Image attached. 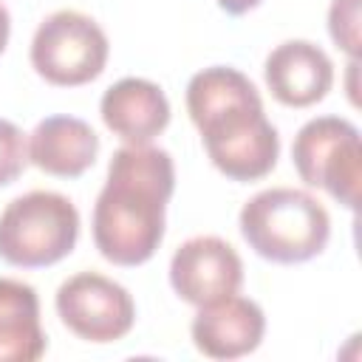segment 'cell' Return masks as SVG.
Returning <instances> with one entry per match:
<instances>
[{
	"label": "cell",
	"instance_id": "9a60e30c",
	"mask_svg": "<svg viewBox=\"0 0 362 362\" xmlns=\"http://www.w3.org/2000/svg\"><path fill=\"white\" fill-rule=\"evenodd\" d=\"M25 164H28V144L23 130L14 122L0 119V187L17 181Z\"/></svg>",
	"mask_w": 362,
	"mask_h": 362
},
{
	"label": "cell",
	"instance_id": "9c48e42d",
	"mask_svg": "<svg viewBox=\"0 0 362 362\" xmlns=\"http://www.w3.org/2000/svg\"><path fill=\"white\" fill-rule=\"evenodd\" d=\"M263 331V308L238 291L198 305L189 325L195 348L209 359H238L252 354L260 345Z\"/></svg>",
	"mask_w": 362,
	"mask_h": 362
},
{
	"label": "cell",
	"instance_id": "30bf717a",
	"mask_svg": "<svg viewBox=\"0 0 362 362\" xmlns=\"http://www.w3.org/2000/svg\"><path fill=\"white\" fill-rule=\"evenodd\" d=\"M272 96L286 107H311L334 85V65L328 54L308 40L280 42L263 65Z\"/></svg>",
	"mask_w": 362,
	"mask_h": 362
},
{
	"label": "cell",
	"instance_id": "5bb4252c",
	"mask_svg": "<svg viewBox=\"0 0 362 362\" xmlns=\"http://www.w3.org/2000/svg\"><path fill=\"white\" fill-rule=\"evenodd\" d=\"M328 31L331 40L351 57L359 59V0H334L328 8Z\"/></svg>",
	"mask_w": 362,
	"mask_h": 362
},
{
	"label": "cell",
	"instance_id": "7a4b0ae2",
	"mask_svg": "<svg viewBox=\"0 0 362 362\" xmlns=\"http://www.w3.org/2000/svg\"><path fill=\"white\" fill-rule=\"evenodd\" d=\"M187 110L209 161L226 178L257 181L274 170L280 136L246 74L229 65L198 71L187 85Z\"/></svg>",
	"mask_w": 362,
	"mask_h": 362
},
{
	"label": "cell",
	"instance_id": "52a82bcc",
	"mask_svg": "<svg viewBox=\"0 0 362 362\" xmlns=\"http://www.w3.org/2000/svg\"><path fill=\"white\" fill-rule=\"evenodd\" d=\"M57 314L68 331L88 342H116L136 322V303L130 291L99 274L79 272L57 288Z\"/></svg>",
	"mask_w": 362,
	"mask_h": 362
},
{
	"label": "cell",
	"instance_id": "6da1fadb",
	"mask_svg": "<svg viewBox=\"0 0 362 362\" xmlns=\"http://www.w3.org/2000/svg\"><path fill=\"white\" fill-rule=\"evenodd\" d=\"M175 189L167 150L150 144L119 147L107 181L93 204V243L113 266L147 263L164 240V209Z\"/></svg>",
	"mask_w": 362,
	"mask_h": 362
},
{
	"label": "cell",
	"instance_id": "5b68a950",
	"mask_svg": "<svg viewBox=\"0 0 362 362\" xmlns=\"http://www.w3.org/2000/svg\"><path fill=\"white\" fill-rule=\"evenodd\" d=\"M291 161L308 187H322L348 209L359 206L362 144L356 124L339 116H317L305 122L294 136Z\"/></svg>",
	"mask_w": 362,
	"mask_h": 362
},
{
	"label": "cell",
	"instance_id": "2e32d148",
	"mask_svg": "<svg viewBox=\"0 0 362 362\" xmlns=\"http://www.w3.org/2000/svg\"><path fill=\"white\" fill-rule=\"evenodd\" d=\"M263 0H218V6L226 11V14H246V11H252V8H257Z\"/></svg>",
	"mask_w": 362,
	"mask_h": 362
},
{
	"label": "cell",
	"instance_id": "4fadbf2b",
	"mask_svg": "<svg viewBox=\"0 0 362 362\" xmlns=\"http://www.w3.org/2000/svg\"><path fill=\"white\" fill-rule=\"evenodd\" d=\"M45 345L34 286L0 277V362H34L45 354Z\"/></svg>",
	"mask_w": 362,
	"mask_h": 362
},
{
	"label": "cell",
	"instance_id": "8992f818",
	"mask_svg": "<svg viewBox=\"0 0 362 362\" xmlns=\"http://www.w3.org/2000/svg\"><path fill=\"white\" fill-rule=\"evenodd\" d=\"M110 45L99 23L82 11L59 8L48 14L31 40V65L34 71L57 85L76 88L93 82L107 62Z\"/></svg>",
	"mask_w": 362,
	"mask_h": 362
},
{
	"label": "cell",
	"instance_id": "ba28073f",
	"mask_svg": "<svg viewBox=\"0 0 362 362\" xmlns=\"http://www.w3.org/2000/svg\"><path fill=\"white\" fill-rule=\"evenodd\" d=\"M243 283V263L232 243L218 235H195L184 240L170 260L173 291L192 305L235 294Z\"/></svg>",
	"mask_w": 362,
	"mask_h": 362
},
{
	"label": "cell",
	"instance_id": "277c9868",
	"mask_svg": "<svg viewBox=\"0 0 362 362\" xmlns=\"http://www.w3.org/2000/svg\"><path fill=\"white\" fill-rule=\"evenodd\" d=\"M79 212L71 198L51 189L17 195L0 212V257L8 266L42 269L74 252Z\"/></svg>",
	"mask_w": 362,
	"mask_h": 362
},
{
	"label": "cell",
	"instance_id": "8fae6325",
	"mask_svg": "<svg viewBox=\"0 0 362 362\" xmlns=\"http://www.w3.org/2000/svg\"><path fill=\"white\" fill-rule=\"evenodd\" d=\"M102 122L127 144H150L170 124V102L164 90L141 76L113 82L99 102Z\"/></svg>",
	"mask_w": 362,
	"mask_h": 362
},
{
	"label": "cell",
	"instance_id": "7c38bea8",
	"mask_svg": "<svg viewBox=\"0 0 362 362\" xmlns=\"http://www.w3.org/2000/svg\"><path fill=\"white\" fill-rule=\"evenodd\" d=\"M99 153V136L76 116H48L28 139V161L48 175L76 178L93 167Z\"/></svg>",
	"mask_w": 362,
	"mask_h": 362
},
{
	"label": "cell",
	"instance_id": "3957f363",
	"mask_svg": "<svg viewBox=\"0 0 362 362\" xmlns=\"http://www.w3.org/2000/svg\"><path fill=\"white\" fill-rule=\"evenodd\" d=\"M238 223L255 255L283 266L317 257L331 238L328 209L311 192L294 187H272L252 195Z\"/></svg>",
	"mask_w": 362,
	"mask_h": 362
},
{
	"label": "cell",
	"instance_id": "e0dca14e",
	"mask_svg": "<svg viewBox=\"0 0 362 362\" xmlns=\"http://www.w3.org/2000/svg\"><path fill=\"white\" fill-rule=\"evenodd\" d=\"M8 34H11V17H8V8H6L3 0H0V54H3L6 45H8Z\"/></svg>",
	"mask_w": 362,
	"mask_h": 362
}]
</instances>
